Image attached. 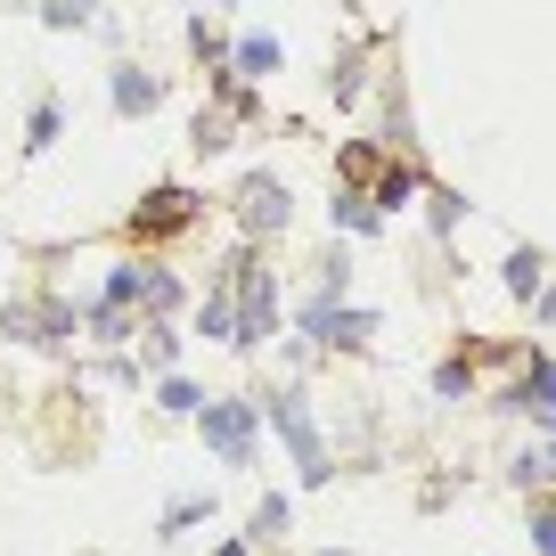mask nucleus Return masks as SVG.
Listing matches in <instances>:
<instances>
[{"label": "nucleus", "mask_w": 556, "mask_h": 556, "mask_svg": "<svg viewBox=\"0 0 556 556\" xmlns=\"http://www.w3.org/2000/svg\"><path fill=\"white\" fill-rule=\"evenodd\" d=\"M50 139H58V99H41V106H34V123H25V148H34V156H41Z\"/></svg>", "instance_id": "nucleus-9"}, {"label": "nucleus", "mask_w": 556, "mask_h": 556, "mask_svg": "<svg viewBox=\"0 0 556 556\" xmlns=\"http://www.w3.org/2000/svg\"><path fill=\"white\" fill-rule=\"evenodd\" d=\"M548 475H556V451H548Z\"/></svg>", "instance_id": "nucleus-17"}, {"label": "nucleus", "mask_w": 556, "mask_h": 556, "mask_svg": "<svg viewBox=\"0 0 556 556\" xmlns=\"http://www.w3.org/2000/svg\"><path fill=\"white\" fill-rule=\"evenodd\" d=\"M507 295H540V254H507Z\"/></svg>", "instance_id": "nucleus-6"}, {"label": "nucleus", "mask_w": 556, "mask_h": 556, "mask_svg": "<svg viewBox=\"0 0 556 556\" xmlns=\"http://www.w3.org/2000/svg\"><path fill=\"white\" fill-rule=\"evenodd\" d=\"M90 9H99V0H41V25L66 34V25H90Z\"/></svg>", "instance_id": "nucleus-7"}, {"label": "nucleus", "mask_w": 556, "mask_h": 556, "mask_svg": "<svg viewBox=\"0 0 556 556\" xmlns=\"http://www.w3.org/2000/svg\"><path fill=\"white\" fill-rule=\"evenodd\" d=\"M238 222L254 229V238H262V229H287V189H278L270 173H254V180L238 189Z\"/></svg>", "instance_id": "nucleus-4"}, {"label": "nucleus", "mask_w": 556, "mask_h": 556, "mask_svg": "<svg viewBox=\"0 0 556 556\" xmlns=\"http://www.w3.org/2000/svg\"><path fill=\"white\" fill-rule=\"evenodd\" d=\"M409 197H417V173H409V164H393V173L377 180V205H409Z\"/></svg>", "instance_id": "nucleus-10"}, {"label": "nucleus", "mask_w": 556, "mask_h": 556, "mask_svg": "<svg viewBox=\"0 0 556 556\" xmlns=\"http://www.w3.org/2000/svg\"><path fill=\"white\" fill-rule=\"evenodd\" d=\"M238 74H278V41H238Z\"/></svg>", "instance_id": "nucleus-8"}, {"label": "nucleus", "mask_w": 556, "mask_h": 556, "mask_svg": "<svg viewBox=\"0 0 556 556\" xmlns=\"http://www.w3.org/2000/svg\"><path fill=\"white\" fill-rule=\"evenodd\" d=\"M197 401H205V393H197V384H189V377H164V409H180V417H197Z\"/></svg>", "instance_id": "nucleus-11"}, {"label": "nucleus", "mask_w": 556, "mask_h": 556, "mask_svg": "<svg viewBox=\"0 0 556 556\" xmlns=\"http://www.w3.org/2000/svg\"><path fill=\"white\" fill-rule=\"evenodd\" d=\"M532 540H540V556H556V516H532Z\"/></svg>", "instance_id": "nucleus-16"}, {"label": "nucleus", "mask_w": 556, "mask_h": 556, "mask_svg": "<svg viewBox=\"0 0 556 556\" xmlns=\"http://www.w3.org/2000/svg\"><path fill=\"white\" fill-rule=\"evenodd\" d=\"M148 361L173 368V361H180V336H173V328H148Z\"/></svg>", "instance_id": "nucleus-12"}, {"label": "nucleus", "mask_w": 556, "mask_h": 556, "mask_svg": "<svg viewBox=\"0 0 556 556\" xmlns=\"http://www.w3.org/2000/svg\"><path fill=\"white\" fill-rule=\"evenodd\" d=\"M434 393H467V361H442L434 368Z\"/></svg>", "instance_id": "nucleus-15"}, {"label": "nucleus", "mask_w": 556, "mask_h": 556, "mask_svg": "<svg viewBox=\"0 0 556 556\" xmlns=\"http://www.w3.org/2000/svg\"><path fill=\"white\" fill-rule=\"evenodd\" d=\"M164 99L156 74H139V66H115V115H148V106Z\"/></svg>", "instance_id": "nucleus-5"}, {"label": "nucleus", "mask_w": 556, "mask_h": 556, "mask_svg": "<svg viewBox=\"0 0 556 556\" xmlns=\"http://www.w3.org/2000/svg\"><path fill=\"white\" fill-rule=\"evenodd\" d=\"M197 417H205V442L229 458V467L254 458V401H197Z\"/></svg>", "instance_id": "nucleus-2"}, {"label": "nucleus", "mask_w": 556, "mask_h": 556, "mask_svg": "<svg viewBox=\"0 0 556 556\" xmlns=\"http://www.w3.org/2000/svg\"><path fill=\"white\" fill-rule=\"evenodd\" d=\"M189 222H197V197L189 189H156L131 213V238H173V229H189Z\"/></svg>", "instance_id": "nucleus-3"}, {"label": "nucleus", "mask_w": 556, "mask_h": 556, "mask_svg": "<svg viewBox=\"0 0 556 556\" xmlns=\"http://www.w3.org/2000/svg\"><path fill=\"white\" fill-rule=\"evenodd\" d=\"M278 523H287V500H262L254 507V540H278Z\"/></svg>", "instance_id": "nucleus-14"}, {"label": "nucleus", "mask_w": 556, "mask_h": 556, "mask_svg": "<svg viewBox=\"0 0 556 556\" xmlns=\"http://www.w3.org/2000/svg\"><path fill=\"white\" fill-rule=\"evenodd\" d=\"M270 426L287 434V451H295L303 483H328V451H319V426H312V409H303L295 393H278V401H270Z\"/></svg>", "instance_id": "nucleus-1"}, {"label": "nucleus", "mask_w": 556, "mask_h": 556, "mask_svg": "<svg viewBox=\"0 0 556 556\" xmlns=\"http://www.w3.org/2000/svg\"><path fill=\"white\" fill-rule=\"evenodd\" d=\"M458 213H467V197H451V189H434V229H442V238H451V229H458Z\"/></svg>", "instance_id": "nucleus-13"}]
</instances>
